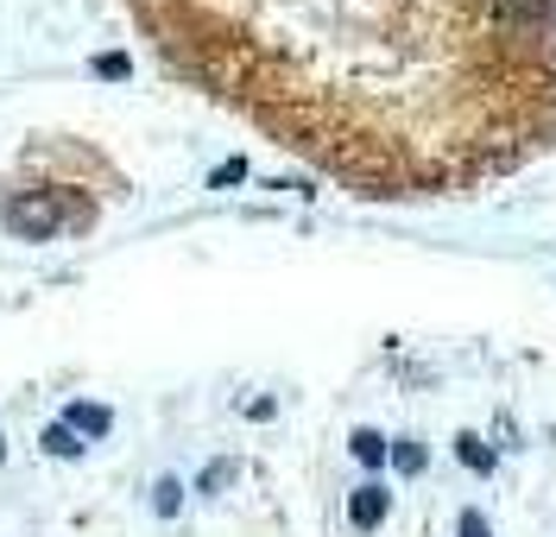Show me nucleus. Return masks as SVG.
I'll use <instances>...</instances> for the list:
<instances>
[{"label":"nucleus","mask_w":556,"mask_h":537,"mask_svg":"<svg viewBox=\"0 0 556 537\" xmlns=\"http://www.w3.org/2000/svg\"><path fill=\"white\" fill-rule=\"evenodd\" d=\"M190 82L361 196H450L556 145V0H134Z\"/></svg>","instance_id":"nucleus-1"},{"label":"nucleus","mask_w":556,"mask_h":537,"mask_svg":"<svg viewBox=\"0 0 556 537\" xmlns=\"http://www.w3.org/2000/svg\"><path fill=\"white\" fill-rule=\"evenodd\" d=\"M64 221H70V209L51 203V196H7V228H13L20 241H51Z\"/></svg>","instance_id":"nucleus-2"},{"label":"nucleus","mask_w":556,"mask_h":537,"mask_svg":"<svg viewBox=\"0 0 556 537\" xmlns=\"http://www.w3.org/2000/svg\"><path fill=\"white\" fill-rule=\"evenodd\" d=\"M348 519H354L361 532H374V525L386 519V487H361V494L348 500Z\"/></svg>","instance_id":"nucleus-3"},{"label":"nucleus","mask_w":556,"mask_h":537,"mask_svg":"<svg viewBox=\"0 0 556 537\" xmlns=\"http://www.w3.org/2000/svg\"><path fill=\"white\" fill-rule=\"evenodd\" d=\"M64 424L76 430V436H108V424H114V418H108L102 405H83V398H76V405L64 411Z\"/></svg>","instance_id":"nucleus-4"},{"label":"nucleus","mask_w":556,"mask_h":537,"mask_svg":"<svg viewBox=\"0 0 556 537\" xmlns=\"http://www.w3.org/2000/svg\"><path fill=\"white\" fill-rule=\"evenodd\" d=\"M45 449H51V456H64V462H70V456H83V443H76V430H70V424L45 430Z\"/></svg>","instance_id":"nucleus-5"},{"label":"nucleus","mask_w":556,"mask_h":537,"mask_svg":"<svg viewBox=\"0 0 556 537\" xmlns=\"http://www.w3.org/2000/svg\"><path fill=\"white\" fill-rule=\"evenodd\" d=\"M455 456H462V462L475 468V474H486V468H493V456H486V449L475 443V436H462V443H455Z\"/></svg>","instance_id":"nucleus-6"},{"label":"nucleus","mask_w":556,"mask_h":537,"mask_svg":"<svg viewBox=\"0 0 556 537\" xmlns=\"http://www.w3.org/2000/svg\"><path fill=\"white\" fill-rule=\"evenodd\" d=\"M354 456H361V462L374 468V462H380V456H386V443H380V436H374V430H361V436H354Z\"/></svg>","instance_id":"nucleus-7"},{"label":"nucleus","mask_w":556,"mask_h":537,"mask_svg":"<svg viewBox=\"0 0 556 537\" xmlns=\"http://www.w3.org/2000/svg\"><path fill=\"white\" fill-rule=\"evenodd\" d=\"M177 500H184V487H177V481H159V494H152V506H159L165 519L177 512Z\"/></svg>","instance_id":"nucleus-8"},{"label":"nucleus","mask_w":556,"mask_h":537,"mask_svg":"<svg viewBox=\"0 0 556 537\" xmlns=\"http://www.w3.org/2000/svg\"><path fill=\"white\" fill-rule=\"evenodd\" d=\"M392 462L405 468V474H417V468H424V449H417V443H399V449H392Z\"/></svg>","instance_id":"nucleus-9"},{"label":"nucleus","mask_w":556,"mask_h":537,"mask_svg":"<svg viewBox=\"0 0 556 537\" xmlns=\"http://www.w3.org/2000/svg\"><path fill=\"white\" fill-rule=\"evenodd\" d=\"M228 474H235V468H228V462H215V468L203 474V494H215V487H228Z\"/></svg>","instance_id":"nucleus-10"},{"label":"nucleus","mask_w":556,"mask_h":537,"mask_svg":"<svg viewBox=\"0 0 556 537\" xmlns=\"http://www.w3.org/2000/svg\"><path fill=\"white\" fill-rule=\"evenodd\" d=\"M241 178H247V165H241V158H228V165L215 171V183H241Z\"/></svg>","instance_id":"nucleus-11"},{"label":"nucleus","mask_w":556,"mask_h":537,"mask_svg":"<svg viewBox=\"0 0 556 537\" xmlns=\"http://www.w3.org/2000/svg\"><path fill=\"white\" fill-rule=\"evenodd\" d=\"M462 537H486V525H481V512H462Z\"/></svg>","instance_id":"nucleus-12"},{"label":"nucleus","mask_w":556,"mask_h":537,"mask_svg":"<svg viewBox=\"0 0 556 537\" xmlns=\"http://www.w3.org/2000/svg\"><path fill=\"white\" fill-rule=\"evenodd\" d=\"M0 456H7V449H0Z\"/></svg>","instance_id":"nucleus-13"}]
</instances>
